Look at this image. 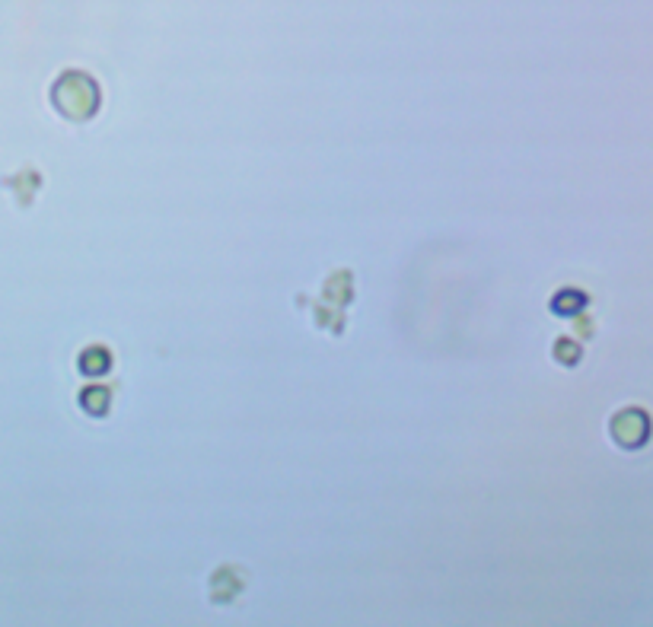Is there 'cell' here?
Segmentation results:
<instances>
[{"instance_id":"obj_1","label":"cell","mask_w":653,"mask_h":627,"mask_svg":"<svg viewBox=\"0 0 653 627\" xmlns=\"http://www.w3.org/2000/svg\"><path fill=\"white\" fill-rule=\"evenodd\" d=\"M609 433L622 449H641L650 440V417L641 408H625L612 417Z\"/></svg>"},{"instance_id":"obj_2","label":"cell","mask_w":653,"mask_h":627,"mask_svg":"<svg viewBox=\"0 0 653 627\" xmlns=\"http://www.w3.org/2000/svg\"><path fill=\"white\" fill-rule=\"evenodd\" d=\"M561 300H567V303H552L558 312H574V309H580L583 303H587V300H583V293H574V290L571 293H561Z\"/></svg>"}]
</instances>
